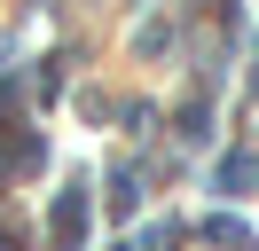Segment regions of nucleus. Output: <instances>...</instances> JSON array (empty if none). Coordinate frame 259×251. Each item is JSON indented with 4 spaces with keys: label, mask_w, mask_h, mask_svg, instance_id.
Returning a JSON list of instances; mask_svg holds the SVG:
<instances>
[{
    "label": "nucleus",
    "mask_w": 259,
    "mask_h": 251,
    "mask_svg": "<svg viewBox=\"0 0 259 251\" xmlns=\"http://www.w3.org/2000/svg\"><path fill=\"white\" fill-rule=\"evenodd\" d=\"M79 235H87V188H63L48 212V251H79Z\"/></svg>",
    "instance_id": "1"
},
{
    "label": "nucleus",
    "mask_w": 259,
    "mask_h": 251,
    "mask_svg": "<svg viewBox=\"0 0 259 251\" xmlns=\"http://www.w3.org/2000/svg\"><path fill=\"white\" fill-rule=\"evenodd\" d=\"M251 173H259V165H251L243 149H236V157H220V188H228V196H243V188H251Z\"/></svg>",
    "instance_id": "2"
},
{
    "label": "nucleus",
    "mask_w": 259,
    "mask_h": 251,
    "mask_svg": "<svg viewBox=\"0 0 259 251\" xmlns=\"http://www.w3.org/2000/svg\"><path fill=\"white\" fill-rule=\"evenodd\" d=\"M0 251H8V235H0Z\"/></svg>",
    "instance_id": "3"
}]
</instances>
